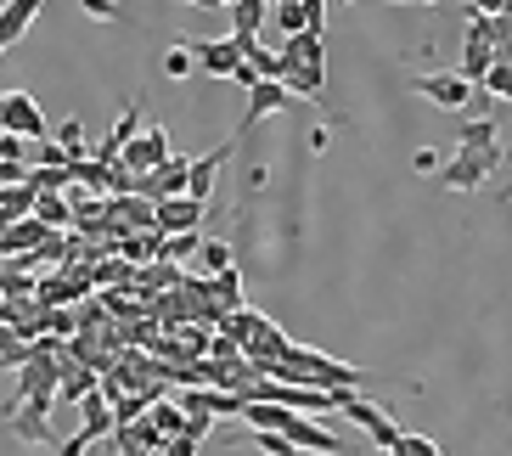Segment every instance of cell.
Instances as JSON below:
<instances>
[{
    "label": "cell",
    "instance_id": "14",
    "mask_svg": "<svg viewBox=\"0 0 512 456\" xmlns=\"http://www.w3.org/2000/svg\"><path fill=\"white\" fill-rule=\"evenodd\" d=\"M40 6H46V0H6V12H0V46L6 51L23 46V34H29V23L40 17Z\"/></svg>",
    "mask_w": 512,
    "mask_h": 456
},
{
    "label": "cell",
    "instance_id": "28",
    "mask_svg": "<svg viewBox=\"0 0 512 456\" xmlns=\"http://www.w3.org/2000/svg\"><path fill=\"white\" fill-rule=\"evenodd\" d=\"M214 299L226 304V310H242V276H237V265L214 276Z\"/></svg>",
    "mask_w": 512,
    "mask_h": 456
},
{
    "label": "cell",
    "instance_id": "36",
    "mask_svg": "<svg viewBox=\"0 0 512 456\" xmlns=\"http://www.w3.org/2000/svg\"><path fill=\"white\" fill-rule=\"evenodd\" d=\"M158 456H197V440H186V434H181V440H169Z\"/></svg>",
    "mask_w": 512,
    "mask_h": 456
},
{
    "label": "cell",
    "instance_id": "1",
    "mask_svg": "<svg viewBox=\"0 0 512 456\" xmlns=\"http://www.w3.org/2000/svg\"><path fill=\"white\" fill-rule=\"evenodd\" d=\"M51 406H57V395L12 400V411H6V434H12V440H29V445H51Z\"/></svg>",
    "mask_w": 512,
    "mask_h": 456
},
{
    "label": "cell",
    "instance_id": "6",
    "mask_svg": "<svg viewBox=\"0 0 512 456\" xmlns=\"http://www.w3.org/2000/svg\"><path fill=\"white\" fill-rule=\"evenodd\" d=\"M490 175H496V169H490V158H484V152H467V147H456V158L439 169V181L451 186V192H479Z\"/></svg>",
    "mask_w": 512,
    "mask_h": 456
},
{
    "label": "cell",
    "instance_id": "21",
    "mask_svg": "<svg viewBox=\"0 0 512 456\" xmlns=\"http://www.w3.org/2000/svg\"><path fill=\"white\" fill-rule=\"evenodd\" d=\"M242 417H248L254 428H287L293 417H299V411L282 406V400H248V406H242Z\"/></svg>",
    "mask_w": 512,
    "mask_h": 456
},
{
    "label": "cell",
    "instance_id": "32",
    "mask_svg": "<svg viewBox=\"0 0 512 456\" xmlns=\"http://www.w3.org/2000/svg\"><path fill=\"white\" fill-rule=\"evenodd\" d=\"M394 451H400V456H445L434 440H422V434H400V445H394Z\"/></svg>",
    "mask_w": 512,
    "mask_h": 456
},
{
    "label": "cell",
    "instance_id": "18",
    "mask_svg": "<svg viewBox=\"0 0 512 456\" xmlns=\"http://www.w3.org/2000/svg\"><path fill=\"white\" fill-rule=\"evenodd\" d=\"M490 68H496V40H484V34H467V46H462V74L473 79V85H484V79H490Z\"/></svg>",
    "mask_w": 512,
    "mask_h": 456
},
{
    "label": "cell",
    "instance_id": "37",
    "mask_svg": "<svg viewBox=\"0 0 512 456\" xmlns=\"http://www.w3.org/2000/svg\"><path fill=\"white\" fill-rule=\"evenodd\" d=\"M411 164H417L422 175H428V169H439V152H434V147H417V158H411Z\"/></svg>",
    "mask_w": 512,
    "mask_h": 456
},
{
    "label": "cell",
    "instance_id": "25",
    "mask_svg": "<svg viewBox=\"0 0 512 456\" xmlns=\"http://www.w3.org/2000/svg\"><path fill=\"white\" fill-rule=\"evenodd\" d=\"M197 248H203V237H197V231H164V254H158V259L186 265V259H197Z\"/></svg>",
    "mask_w": 512,
    "mask_h": 456
},
{
    "label": "cell",
    "instance_id": "20",
    "mask_svg": "<svg viewBox=\"0 0 512 456\" xmlns=\"http://www.w3.org/2000/svg\"><path fill=\"white\" fill-rule=\"evenodd\" d=\"M276 17V0H231V29L237 34H259Z\"/></svg>",
    "mask_w": 512,
    "mask_h": 456
},
{
    "label": "cell",
    "instance_id": "34",
    "mask_svg": "<svg viewBox=\"0 0 512 456\" xmlns=\"http://www.w3.org/2000/svg\"><path fill=\"white\" fill-rule=\"evenodd\" d=\"M79 6H85V12H91L96 17V23H119V0H79Z\"/></svg>",
    "mask_w": 512,
    "mask_h": 456
},
{
    "label": "cell",
    "instance_id": "13",
    "mask_svg": "<svg viewBox=\"0 0 512 456\" xmlns=\"http://www.w3.org/2000/svg\"><path fill=\"white\" fill-rule=\"evenodd\" d=\"M231 147H237V141H220L214 152H203V158H192V186H186L192 198H203V203H209V192H214V181H220V169H226Z\"/></svg>",
    "mask_w": 512,
    "mask_h": 456
},
{
    "label": "cell",
    "instance_id": "39",
    "mask_svg": "<svg viewBox=\"0 0 512 456\" xmlns=\"http://www.w3.org/2000/svg\"><path fill=\"white\" fill-rule=\"evenodd\" d=\"M327 141H332L327 124H316V130H310V152H327Z\"/></svg>",
    "mask_w": 512,
    "mask_h": 456
},
{
    "label": "cell",
    "instance_id": "40",
    "mask_svg": "<svg viewBox=\"0 0 512 456\" xmlns=\"http://www.w3.org/2000/svg\"><path fill=\"white\" fill-rule=\"evenodd\" d=\"M192 6H203V12H220V6H226L231 12V0H192Z\"/></svg>",
    "mask_w": 512,
    "mask_h": 456
},
{
    "label": "cell",
    "instance_id": "26",
    "mask_svg": "<svg viewBox=\"0 0 512 456\" xmlns=\"http://www.w3.org/2000/svg\"><path fill=\"white\" fill-rule=\"evenodd\" d=\"M276 29H282V34H304V29H310V6H304V0H276Z\"/></svg>",
    "mask_w": 512,
    "mask_h": 456
},
{
    "label": "cell",
    "instance_id": "23",
    "mask_svg": "<svg viewBox=\"0 0 512 456\" xmlns=\"http://www.w3.org/2000/svg\"><path fill=\"white\" fill-rule=\"evenodd\" d=\"M259 321H265V316H259V310H248V304H242V310H226V316H220V333H226V338H237L242 350H248V338L259 333Z\"/></svg>",
    "mask_w": 512,
    "mask_h": 456
},
{
    "label": "cell",
    "instance_id": "38",
    "mask_svg": "<svg viewBox=\"0 0 512 456\" xmlns=\"http://www.w3.org/2000/svg\"><path fill=\"white\" fill-rule=\"evenodd\" d=\"M473 12H490V17H501V12H512V0H473Z\"/></svg>",
    "mask_w": 512,
    "mask_h": 456
},
{
    "label": "cell",
    "instance_id": "16",
    "mask_svg": "<svg viewBox=\"0 0 512 456\" xmlns=\"http://www.w3.org/2000/svg\"><path fill=\"white\" fill-rule=\"evenodd\" d=\"M282 85L293 96H304V102H321V91H327V68H310V62H282Z\"/></svg>",
    "mask_w": 512,
    "mask_h": 456
},
{
    "label": "cell",
    "instance_id": "8",
    "mask_svg": "<svg viewBox=\"0 0 512 456\" xmlns=\"http://www.w3.org/2000/svg\"><path fill=\"white\" fill-rule=\"evenodd\" d=\"M169 158H175V152H169V130H164V124H152L147 136H136L130 147H124V158H119V164H130L136 175H152V169H158V164H169Z\"/></svg>",
    "mask_w": 512,
    "mask_h": 456
},
{
    "label": "cell",
    "instance_id": "19",
    "mask_svg": "<svg viewBox=\"0 0 512 456\" xmlns=\"http://www.w3.org/2000/svg\"><path fill=\"white\" fill-rule=\"evenodd\" d=\"M186 282V271L181 265H169V259H152V265H141L136 271V288L141 293H175Z\"/></svg>",
    "mask_w": 512,
    "mask_h": 456
},
{
    "label": "cell",
    "instance_id": "15",
    "mask_svg": "<svg viewBox=\"0 0 512 456\" xmlns=\"http://www.w3.org/2000/svg\"><path fill=\"white\" fill-rule=\"evenodd\" d=\"M136 136H141V107L130 102V107L119 113V124H113V130L102 136V147H96V158H107V164H119V158H124V147H130Z\"/></svg>",
    "mask_w": 512,
    "mask_h": 456
},
{
    "label": "cell",
    "instance_id": "2",
    "mask_svg": "<svg viewBox=\"0 0 512 456\" xmlns=\"http://www.w3.org/2000/svg\"><path fill=\"white\" fill-rule=\"evenodd\" d=\"M287 102H293V91H287L282 79H259L254 91H248V107H242L237 136H248L259 119H276V113H287ZM237 136H231V141H237Z\"/></svg>",
    "mask_w": 512,
    "mask_h": 456
},
{
    "label": "cell",
    "instance_id": "10",
    "mask_svg": "<svg viewBox=\"0 0 512 456\" xmlns=\"http://www.w3.org/2000/svg\"><path fill=\"white\" fill-rule=\"evenodd\" d=\"M51 231H57V226H46L40 214H29V220H6V226H0V254H6V259H12V254H34Z\"/></svg>",
    "mask_w": 512,
    "mask_h": 456
},
{
    "label": "cell",
    "instance_id": "12",
    "mask_svg": "<svg viewBox=\"0 0 512 456\" xmlns=\"http://www.w3.org/2000/svg\"><path fill=\"white\" fill-rule=\"evenodd\" d=\"M197 226H203V198L181 192V198L158 203V231H197Z\"/></svg>",
    "mask_w": 512,
    "mask_h": 456
},
{
    "label": "cell",
    "instance_id": "4",
    "mask_svg": "<svg viewBox=\"0 0 512 456\" xmlns=\"http://www.w3.org/2000/svg\"><path fill=\"white\" fill-rule=\"evenodd\" d=\"M417 91L428 96L434 107H445V113H462L467 96L479 91V85H473V79H467L462 68H456V74H417Z\"/></svg>",
    "mask_w": 512,
    "mask_h": 456
},
{
    "label": "cell",
    "instance_id": "30",
    "mask_svg": "<svg viewBox=\"0 0 512 456\" xmlns=\"http://www.w3.org/2000/svg\"><path fill=\"white\" fill-rule=\"evenodd\" d=\"M57 141L68 147V164H74V158H85V124H79V119H62L57 124Z\"/></svg>",
    "mask_w": 512,
    "mask_h": 456
},
{
    "label": "cell",
    "instance_id": "29",
    "mask_svg": "<svg viewBox=\"0 0 512 456\" xmlns=\"http://www.w3.org/2000/svg\"><path fill=\"white\" fill-rule=\"evenodd\" d=\"M192 62H197L192 40H181L175 51H164V74H169V79H186V74H192Z\"/></svg>",
    "mask_w": 512,
    "mask_h": 456
},
{
    "label": "cell",
    "instance_id": "5",
    "mask_svg": "<svg viewBox=\"0 0 512 456\" xmlns=\"http://www.w3.org/2000/svg\"><path fill=\"white\" fill-rule=\"evenodd\" d=\"M192 51H197V68L203 74H214V79H231L242 68V40L237 34H226V40H192Z\"/></svg>",
    "mask_w": 512,
    "mask_h": 456
},
{
    "label": "cell",
    "instance_id": "22",
    "mask_svg": "<svg viewBox=\"0 0 512 456\" xmlns=\"http://www.w3.org/2000/svg\"><path fill=\"white\" fill-rule=\"evenodd\" d=\"M501 130H496V119H462L456 124V147H467V152H484V147H501Z\"/></svg>",
    "mask_w": 512,
    "mask_h": 456
},
{
    "label": "cell",
    "instance_id": "17",
    "mask_svg": "<svg viewBox=\"0 0 512 456\" xmlns=\"http://www.w3.org/2000/svg\"><path fill=\"white\" fill-rule=\"evenodd\" d=\"M29 214H40V186L34 181L0 186V226H6V220H29Z\"/></svg>",
    "mask_w": 512,
    "mask_h": 456
},
{
    "label": "cell",
    "instance_id": "9",
    "mask_svg": "<svg viewBox=\"0 0 512 456\" xmlns=\"http://www.w3.org/2000/svg\"><path fill=\"white\" fill-rule=\"evenodd\" d=\"M91 288H96V282H91L85 265H62L57 276H40V299H46V304H79Z\"/></svg>",
    "mask_w": 512,
    "mask_h": 456
},
{
    "label": "cell",
    "instance_id": "27",
    "mask_svg": "<svg viewBox=\"0 0 512 456\" xmlns=\"http://www.w3.org/2000/svg\"><path fill=\"white\" fill-rule=\"evenodd\" d=\"M254 445L265 456H299V445H293V434H287V428H254Z\"/></svg>",
    "mask_w": 512,
    "mask_h": 456
},
{
    "label": "cell",
    "instance_id": "31",
    "mask_svg": "<svg viewBox=\"0 0 512 456\" xmlns=\"http://www.w3.org/2000/svg\"><path fill=\"white\" fill-rule=\"evenodd\" d=\"M484 91L512 102V57H496V68H490V79H484Z\"/></svg>",
    "mask_w": 512,
    "mask_h": 456
},
{
    "label": "cell",
    "instance_id": "35",
    "mask_svg": "<svg viewBox=\"0 0 512 456\" xmlns=\"http://www.w3.org/2000/svg\"><path fill=\"white\" fill-rule=\"evenodd\" d=\"M214 428V411H186V440H203Z\"/></svg>",
    "mask_w": 512,
    "mask_h": 456
},
{
    "label": "cell",
    "instance_id": "3",
    "mask_svg": "<svg viewBox=\"0 0 512 456\" xmlns=\"http://www.w3.org/2000/svg\"><path fill=\"white\" fill-rule=\"evenodd\" d=\"M0 130H17V136H51L46 130V113H40V102H34L29 91H6V102H0Z\"/></svg>",
    "mask_w": 512,
    "mask_h": 456
},
{
    "label": "cell",
    "instance_id": "33",
    "mask_svg": "<svg viewBox=\"0 0 512 456\" xmlns=\"http://www.w3.org/2000/svg\"><path fill=\"white\" fill-rule=\"evenodd\" d=\"M96 440H102V434H96V428H85V423H79V434H74V440H62V451H57V456H85V451H91Z\"/></svg>",
    "mask_w": 512,
    "mask_h": 456
},
{
    "label": "cell",
    "instance_id": "11",
    "mask_svg": "<svg viewBox=\"0 0 512 456\" xmlns=\"http://www.w3.org/2000/svg\"><path fill=\"white\" fill-rule=\"evenodd\" d=\"M287 434H293V445H299V451H316V456H349V445L338 440V434H332V428H321L316 417H293V423H287Z\"/></svg>",
    "mask_w": 512,
    "mask_h": 456
},
{
    "label": "cell",
    "instance_id": "7",
    "mask_svg": "<svg viewBox=\"0 0 512 456\" xmlns=\"http://www.w3.org/2000/svg\"><path fill=\"white\" fill-rule=\"evenodd\" d=\"M186 186H192V158H169V164H158L152 175H141V198L164 203V198H181Z\"/></svg>",
    "mask_w": 512,
    "mask_h": 456
},
{
    "label": "cell",
    "instance_id": "24",
    "mask_svg": "<svg viewBox=\"0 0 512 456\" xmlns=\"http://www.w3.org/2000/svg\"><path fill=\"white\" fill-rule=\"evenodd\" d=\"M237 259H231V243H220V237H203V248H197V271L203 276H220V271H231Z\"/></svg>",
    "mask_w": 512,
    "mask_h": 456
}]
</instances>
